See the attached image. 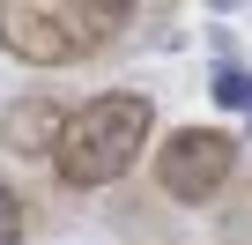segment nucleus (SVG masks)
Instances as JSON below:
<instances>
[{
  "instance_id": "1",
  "label": "nucleus",
  "mask_w": 252,
  "mask_h": 245,
  "mask_svg": "<svg viewBox=\"0 0 252 245\" xmlns=\"http://www.w3.org/2000/svg\"><path fill=\"white\" fill-rule=\"evenodd\" d=\"M149 134H156V97L149 89H96L89 104L67 111L52 171H60L67 193H104V186H119L141 164Z\"/></svg>"
},
{
  "instance_id": "2",
  "label": "nucleus",
  "mask_w": 252,
  "mask_h": 245,
  "mask_svg": "<svg viewBox=\"0 0 252 245\" xmlns=\"http://www.w3.org/2000/svg\"><path fill=\"white\" fill-rule=\"evenodd\" d=\"M237 134L230 127H178V134H163V149H156V186L171 193V201H186V208H208L230 178H237Z\"/></svg>"
},
{
  "instance_id": "3",
  "label": "nucleus",
  "mask_w": 252,
  "mask_h": 245,
  "mask_svg": "<svg viewBox=\"0 0 252 245\" xmlns=\"http://www.w3.org/2000/svg\"><path fill=\"white\" fill-rule=\"evenodd\" d=\"M0 52L23 67H74L82 60L60 0H0Z\"/></svg>"
},
{
  "instance_id": "4",
  "label": "nucleus",
  "mask_w": 252,
  "mask_h": 245,
  "mask_svg": "<svg viewBox=\"0 0 252 245\" xmlns=\"http://www.w3.org/2000/svg\"><path fill=\"white\" fill-rule=\"evenodd\" d=\"M60 127H67V104L45 97V89L0 104V149H8V156H52L60 149Z\"/></svg>"
},
{
  "instance_id": "5",
  "label": "nucleus",
  "mask_w": 252,
  "mask_h": 245,
  "mask_svg": "<svg viewBox=\"0 0 252 245\" xmlns=\"http://www.w3.org/2000/svg\"><path fill=\"white\" fill-rule=\"evenodd\" d=\"M208 97L222 111H252V74L237 67V52H215V74H208Z\"/></svg>"
},
{
  "instance_id": "6",
  "label": "nucleus",
  "mask_w": 252,
  "mask_h": 245,
  "mask_svg": "<svg viewBox=\"0 0 252 245\" xmlns=\"http://www.w3.org/2000/svg\"><path fill=\"white\" fill-rule=\"evenodd\" d=\"M0 245H30V215H23L15 186H0Z\"/></svg>"
},
{
  "instance_id": "7",
  "label": "nucleus",
  "mask_w": 252,
  "mask_h": 245,
  "mask_svg": "<svg viewBox=\"0 0 252 245\" xmlns=\"http://www.w3.org/2000/svg\"><path fill=\"white\" fill-rule=\"evenodd\" d=\"M245 127H252V111H245Z\"/></svg>"
}]
</instances>
